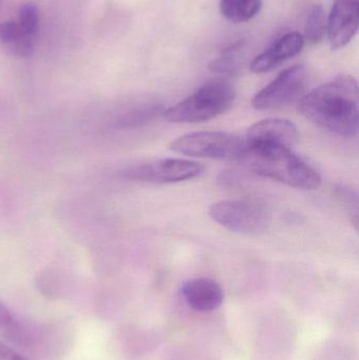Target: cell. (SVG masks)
<instances>
[{
	"label": "cell",
	"mask_w": 359,
	"mask_h": 360,
	"mask_svg": "<svg viewBox=\"0 0 359 360\" xmlns=\"http://www.w3.org/2000/svg\"><path fill=\"white\" fill-rule=\"evenodd\" d=\"M234 101L235 90L229 82L210 80L193 94L164 111V115L175 124H198L225 113Z\"/></svg>",
	"instance_id": "cell-3"
},
{
	"label": "cell",
	"mask_w": 359,
	"mask_h": 360,
	"mask_svg": "<svg viewBox=\"0 0 359 360\" xmlns=\"http://www.w3.org/2000/svg\"><path fill=\"white\" fill-rule=\"evenodd\" d=\"M309 72L306 65L288 68L253 97V108L266 111L291 105L301 98L307 88Z\"/></svg>",
	"instance_id": "cell-6"
},
{
	"label": "cell",
	"mask_w": 359,
	"mask_h": 360,
	"mask_svg": "<svg viewBox=\"0 0 359 360\" xmlns=\"http://www.w3.org/2000/svg\"><path fill=\"white\" fill-rule=\"evenodd\" d=\"M170 148L183 155L223 162L242 160L246 153L244 141L240 137L213 131L183 135L173 141Z\"/></svg>",
	"instance_id": "cell-4"
},
{
	"label": "cell",
	"mask_w": 359,
	"mask_h": 360,
	"mask_svg": "<svg viewBox=\"0 0 359 360\" xmlns=\"http://www.w3.org/2000/svg\"><path fill=\"white\" fill-rule=\"evenodd\" d=\"M242 42H235L223 51V54L211 63L210 69L215 73L233 76L240 70V51Z\"/></svg>",
	"instance_id": "cell-15"
},
{
	"label": "cell",
	"mask_w": 359,
	"mask_h": 360,
	"mask_svg": "<svg viewBox=\"0 0 359 360\" xmlns=\"http://www.w3.org/2000/svg\"><path fill=\"white\" fill-rule=\"evenodd\" d=\"M209 215L223 228L242 234H259L269 224L265 207L251 200L218 201L211 205Z\"/></svg>",
	"instance_id": "cell-5"
},
{
	"label": "cell",
	"mask_w": 359,
	"mask_h": 360,
	"mask_svg": "<svg viewBox=\"0 0 359 360\" xmlns=\"http://www.w3.org/2000/svg\"><path fill=\"white\" fill-rule=\"evenodd\" d=\"M359 0H335L327 19V35L333 50L347 46L358 33Z\"/></svg>",
	"instance_id": "cell-10"
},
{
	"label": "cell",
	"mask_w": 359,
	"mask_h": 360,
	"mask_svg": "<svg viewBox=\"0 0 359 360\" xmlns=\"http://www.w3.org/2000/svg\"><path fill=\"white\" fill-rule=\"evenodd\" d=\"M162 113H164V111L159 105L132 110V111L126 112V114L120 116L115 122V127L118 129L137 128V127L147 124L148 122L154 120L156 116Z\"/></svg>",
	"instance_id": "cell-17"
},
{
	"label": "cell",
	"mask_w": 359,
	"mask_h": 360,
	"mask_svg": "<svg viewBox=\"0 0 359 360\" xmlns=\"http://www.w3.org/2000/svg\"><path fill=\"white\" fill-rule=\"evenodd\" d=\"M0 336L21 348L29 346L30 336L13 313L0 302Z\"/></svg>",
	"instance_id": "cell-14"
},
{
	"label": "cell",
	"mask_w": 359,
	"mask_h": 360,
	"mask_svg": "<svg viewBox=\"0 0 359 360\" xmlns=\"http://www.w3.org/2000/svg\"><path fill=\"white\" fill-rule=\"evenodd\" d=\"M297 127L290 120L269 118L253 124L247 132L244 145L247 150L261 148H292L299 141Z\"/></svg>",
	"instance_id": "cell-9"
},
{
	"label": "cell",
	"mask_w": 359,
	"mask_h": 360,
	"mask_svg": "<svg viewBox=\"0 0 359 360\" xmlns=\"http://www.w3.org/2000/svg\"><path fill=\"white\" fill-rule=\"evenodd\" d=\"M305 46V38L299 32H290L276 40L269 49L255 57L251 63L253 73L263 74L280 67L282 63L297 56Z\"/></svg>",
	"instance_id": "cell-11"
},
{
	"label": "cell",
	"mask_w": 359,
	"mask_h": 360,
	"mask_svg": "<svg viewBox=\"0 0 359 360\" xmlns=\"http://www.w3.org/2000/svg\"><path fill=\"white\" fill-rule=\"evenodd\" d=\"M242 162H248L259 176L282 182L293 188L316 190L322 184L320 173L296 155L291 148L246 149Z\"/></svg>",
	"instance_id": "cell-2"
},
{
	"label": "cell",
	"mask_w": 359,
	"mask_h": 360,
	"mask_svg": "<svg viewBox=\"0 0 359 360\" xmlns=\"http://www.w3.org/2000/svg\"><path fill=\"white\" fill-rule=\"evenodd\" d=\"M303 117L341 136H355L359 129L358 80L341 75L318 86L299 101Z\"/></svg>",
	"instance_id": "cell-1"
},
{
	"label": "cell",
	"mask_w": 359,
	"mask_h": 360,
	"mask_svg": "<svg viewBox=\"0 0 359 360\" xmlns=\"http://www.w3.org/2000/svg\"><path fill=\"white\" fill-rule=\"evenodd\" d=\"M40 13L31 2L23 4L18 18L0 23V44L17 57H29L35 49Z\"/></svg>",
	"instance_id": "cell-7"
},
{
	"label": "cell",
	"mask_w": 359,
	"mask_h": 360,
	"mask_svg": "<svg viewBox=\"0 0 359 360\" xmlns=\"http://www.w3.org/2000/svg\"><path fill=\"white\" fill-rule=\"evenodd\" d=\"M263 6V0H221V14L232 22H246L254 18Z\"/></svg>",
	"instance_id": "cell-13"
},
{
	"label": "cell",
	"mask_w": 359,
	"mask_h": 360,
	"mask_svg": "<svg viewBox=\"0 0 359 360\" xmlns=\"http://www.w3.org/2000/svg\"><path fill=\"white\" fill-rule=\"evenodd\" d=\"M0 360H29L8 345L0 342Z\"/></svg>",
	"instance_id": "cell-18"
},
{
	"label": "cell",
	"mask_w": 359,
	"mask_h": 360,
	"mask_svg": "<svg viewBox=\"0 0 359 360\" xmlns=\"http://www.w3.org/2000/svg\"><path fill=\"white\" fill-rule=\"evenodd\" d=\"M183 298L190 308L197 312H211L218 308L223 302L221 285L208 278H197L183 285Z\"/></svg>",
	"instance_id": "cell-12"
},
{
	"label": "cell",
	"mask_w": 359,
	"mask_h": 360,
	"mask_svg": "<svg viewBox=\"0 0 359 360\" xmlns=\"http://www.w3.org/2000/svg\"><path fill=\"white\" fill-rule=\"evenodd\" d=\"M327 34V17L322 6H315L308 15L305 25V37L310 44H316Z\"/></svg>",
	"instance_id": "cell-16"
},
{
	"label": "cell",
	"mask_w": 359,
	"mask_h": 360,
	"mask_svg": "<svg viewBox=\"0 0 359 360\" xmlns=\"http://www.w3.org/2000/svg\"><path fill=\"white\" fill-rule=\"evenodd\" d=\"M204 167L198 162L181 158H167L139 165L122 172L124 179L151 184H176L200 176Z\"/></svg>",
	"instance_id": "cell-8"
}]
</instances>
